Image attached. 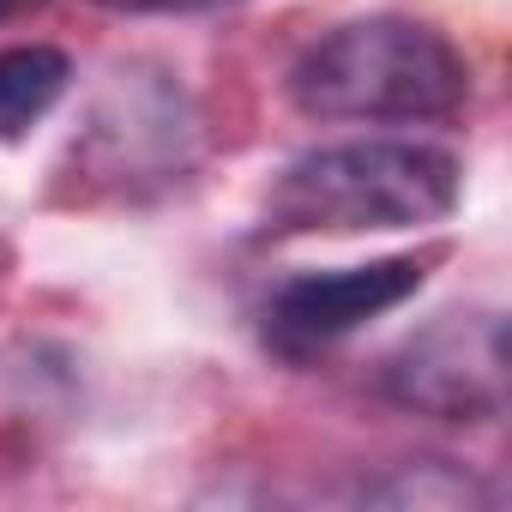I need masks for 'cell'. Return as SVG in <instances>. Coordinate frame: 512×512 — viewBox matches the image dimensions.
Returning a JSON list of instances; mask_svg holds the SVG:
<instances>
[{"mask_svg":"<svg viewBox=\"0 0 512 512\" xmlns=\"http://www.w3.org/2000/svg\"><path fill=\"white\" fill-rule=\"evenodd\" d=\"M290 97L314 121H440L470 97V67L434 25L350 19L302 49Z\"/></svg>","mask_w":512,"mask_h":512,"instance_id":"6da1fadb","label":"cell"},{"mask_svg":"<svg viewBox=\"0 0 512 512\" xmlns=\"http://www.w3.org/2000/svg\"><path fill=\"white\" fill-rule=\"evenodd\" d=\"M458 157L416 139H356L296 157L272 187L278 229H422L458 205Z\"/></svg>","mask_w":512,"mask_h":512,"instance_id":"7a4b0ae2","label":"cell"},{"mask_svg":"<svg viewBox=\"0 0 512 512\" xmlns=\"http://www.w3.org/2000/svg\"><path fill=\"white\" fill-rule=\"evenodd\" d=\"M386 392L410 410L446 416V422H476L500 410L506 392V344H500V320H464L446 314V326L410 338L392 368H386Z\"/></svg>","mask_w":512,"mask_h":512,"instance_id":"3957f363","label":"cell"},{"mask_svg":"<svg viewBox=\"0 0 512 512\" xmlns=\"http://www.w3.org/2000/svg\"><path fill=\"white\" fill-rule=\"evenodd\" d=\"M416 290H422L416 260H374V266H350V272L290 278L266 308V332L278 350H320V344H338L356 326L380 320L386 308L410 302Z\"/></svg>","mask_w":512,"mask_h":512,"instance_id":"277c9868","label":"cell"},{"mask_svg":"<svg viewBox=\"0 0 512 512\" xmlns=\"http://www.w3.org/2000/svg\"><path fill=\"white\" fill-rule=\"evenodd\" d=\"M67 79H73V61L49 43L0 49V139L31 133L67 97Z\"/></svg>","mask_w":512,"mask_h":512,"instance_id":"5b68a950","label":"cell"},{"mask_svg":"<svg viewBox=\"0 0 512 512\" xmlns=\"http://www.w3.org/2000/svg\"><path fill=\"white\" fill-rule=\"evenodd\" d=\"M109 13H205V7H229V0H97Z\"/></svg>","mask_w":512,"mask_h":512,"instance_id":"8992f818","label":"cell"},{"mask_svg":"<svg viewBox=\"0 0 512 512\" xmlns=\"http://www.w3.org/2000/svg\"><path fill=\"white\" fill-rule=\"evenodd\" d=\"M31 7H37V0H0V25L19 19V13H31Z\"/></svg>","mask_w":512,"mask_h":512,"instance_id":"52a82bcc","label":"cell"}]
</instances>
